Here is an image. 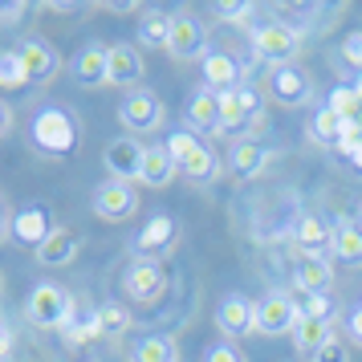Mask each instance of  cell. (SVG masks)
Returning a JSON list of instances; mask_svg holds the SVG:
<instances>
[{
  "mask_svg": "<svg viewBox=\"0 0 362 362\" xmlns=\"http://www.w3.org/2000/svg\"><path fill=\"white\" fill-rule=\"evenodd\" d=\"M74 82L86 86V90H98V86H110V66H106V45H86L78 57H74Z\"/></svg>",
  "mask_w": 362,
  "mask_h": 362,
  "instance_id": "d6986e66",
  "label": "cell"
},
{
  "mask_svg": "<svg viewBox=\"0 0 362 362\" xmlns=\"http://www.w3.org/2000/svg\"><path fill=\"white\" fill-rule=\"evenodd\" d=\"M8 131H13V106H8V102H0V139H4Z\"/></svg>",
  "mask_w": 362,
  "mask_h": 362,
  "instance_id": "ab89813d",
  "label": "cell"
},
{
  "mask_svg": "<svg viewBox=\"0 0 362 362\" xmlns=\"http://www.w3.org/2000/svg\"><path fill=\"white\" fill-rule=\"evenodd\" d=\"M216 102H220V134H240L245 127H264V110L252 86L240 82L236 90L216 94Z\"/></svg>",
  "mask_w": 362,
  "mask_h": 362,
  "instance_id": "5b68a950",
  "label": "cell"
},
{
  "mask_svg": "<svg viewBox=\"0 0 362 362\" xmlns=\"http://www.w3.org/2000/svg\"><path fill=\"white\" fill-rule=\"evenodd\" d=\"M167 53L175 57V62H204L208 57V33H204V25L196 17H180L171 21V41H167Z\"/></svg>",
  "mask_w": 362,
  "mask_h": 362,
  "instance_id": "8fae6325",
  "label": "cell"
},
{
  "mask_svg": "<svg viewBox=\"0 0 362 362\" xmlns=\"http://www.w3.org/2000/svg\"><path fill=\"white\" fill-rule=\"evenodd\" d=\"M269 94L281 106H305L313 98V78L301 66H277L269 74Z\"/></svg>",
  "mask_w": 362,
  "mask_h": 362,
  "instance_id": "5bb4252c",
  "label": "cell"
},
{
  "mask_svg": "<svg viewBox=\"0 0 362 362\" xmlns=\"http://www.w3.org/2000/svg\"><path fill=\"white\" fill-rule=\"evenodd\" d=\"M228 163H232V175L252 180V175H261L264 163H269V147H264V143H257V139H236Z\"/></svg>",
  "mask_w": 362,
  "mask_h": 362,
  "instance_id": "cb8c5ba5",
  "label": "cell"
},
{
  "mask_svg": "<svg viewBox=\"0 0 362 362\" xmlns=\"http://www.w3.org/2000/svg\"><path fill=\"white\" fill-rule=\"evenodd\" d=\"M329 252H334L342 264H354V269H358V264H362V228H358V224H342V228L334 232Z\"/></svg>",
  "mask_w": 362,
  "mask_h": 362,
  "instance_id": "f1b7e54d",
  "label": "cell"
},
{
  "mask_svg": "<svg viewBox=\"0 0 362 362\" xmlns=\"http://www.w3.org/2000/svg\"><path fill=\"white\" fill-rule=\"evenodd\" d=\"M127 329H131L127 305H118V301L98 305V338H118V334H127Z\"/></svg>",
  "mask_w": 362,
  "mask_h": 362,
  "instance_id": "4dcf8cb0",
  "label": "cell"
},
{
  "mask_svg": "<svg viewBox=\"0 0 362 362\" xmlns=\"http://www.w3.org/2000/svg\"><path fill=\"white\" fill-rule=\"evenodd\" d=\"M289 362H293V358H289Z\"/></svg>",
  "mask_w": 362,
  "mask_h": 362,
  "instance_id": "bcb514c9",
  "label": "cell"
},
{
  "mask_svg": "<svg viewBox=\"0 0 362 362\" xmlns=\"http://www.w3.org/2000/svg\"><path fill=\"white\" fill-rule=\"evenodd\" d=\"M53 232V220L49 212L41 208V204H29V208H21L13 216V224H8V236H13V245H29V248H41L49 240Z\"/></svg>",
  "mask_w": 362,
  "mask_h": 362,
  "instance_id": "e0dca14e",
  "label": "cell"
},
{
  "mask_svg": "<svg viewBox=\"0 0 362 362\" xmlns=\"http://www.w3.org/2000/svg\"><path fill=\"white\" fill-rule=\"evenodd\" d=\"M17 53H21V62H25V74H29V82H37V86H45L62 69V53L53 49L45 37H25L17 45Z\"/></svg>",
  "mask_w": 362,
  "mask_h": 362,
  "instance_id": "9a60e30c",
  "label": "cell"
},
{
  "mask_svg": "<svg viewBox=\"0 0 362 362\" xmlns=\"http://www.w3.org/2000/svg\"><path fill=\"white\" fill-rule=\"evenodd\" d=\"M66 338L69 342H90V338H98V310H82V305H74L66 322Z\"/></svg>",
  "mask_w": 362,
  "mask_h": 362,
  "instance_id": "1f68e13d",
  "label": "cell"
},
{
  "mask_svg": "<svg viewBox=\"0 0 362 362\" xmlns=\"http://www.w3.org/2000/svg\"><path fill=\"white\" fill-rule=\"evenodd\" d=\"M171 13H143L139 21V45H147V49H167V41H171Z\"/></svg>",
  "mask_w": 362,
  "mask_h": 362,
  "instance_id": "83f0119b",
  "label": "cell"
},
{
  "mask_svg": "<svg viewBox=\"0 0 362 362\" xmlns=\"http://www.w3.org/2000/svg\"><path fill=\"white\" fill-rule=\"evenodd\" d=\"M301 53V33L289 29L285 21H269L252 33V57L264 66H293V57Z\"/></svg>",
  "mask_w": 362,
  "mask_h": 362,
  "instance_id": "277c9868",
  "label": "cell"
},
{
  "mask_svg": "<svg viewBox=\"0 0 362 362\" xmlns=\"http://www.w3.org/2000/svg\"><path fill=\"white\" fill-rule=\"evenodd\" d=\"M301 317H322V322H334V301L326 293H310L305 305H301Z\"/></svg>",
  "mask_w": 362,
  "mask_h": 362,
  "instance_id": "e575fe53",
  "label": "cell"
},
{
  "mask_svg": "<svg viewBox=\"0 0 362 362\" xmlns=\"http://www.w3.org/2000/svg\"><path fill=\"white\" fill-rule=\"evenodd\" d=\"M29 82L25 74V62H21L17 49H0V90H21Z\"/></svg>",
  "mask_w": 362,
  "mask_h": 362,
  "instance_id": "d6a6232c",
  "label": "cell"
},
{
  "mask_svg": "<svg viewBox=\"0 0 362 362\" xmlns=\"http://www.w3.org/2000/svg\"><path fill=\"white\" fill-rule=\"evenodd\" d=\"M204 82L212 94H224V90H236L240 86V66H236V57L224 49H216L204 57Z\"/></svg>",
  "mask_w": 362,
  "mask_h": 362,
  "instance_id": "7402d4cb",
  "label": "cell"
},
{
  "mask_svg": "<svg viewBox=\"0 0 362 362\" xmlns=\"http://www.w3.org/2000/svg\"><path fill=\"white\" fill-rule=\"evenodd\" d=\"M0 285H4V277H0Z\"/></svg>",
  "mask_w": 362,
  "mask_h": 362,
  "instance_id": "f6af8a7d",
  "label": "cell"
},
{
  "mask_svg": "<svg viewBox=\"0 0 362 362\" xmlns=\"http://www.w3.org/2000/svg\"><path fill=\"white\" fill-rule=\"evenodd\" d=\"M8 346H13V342H8V334L0 329V362H4V354H8Z\"/></svg>",
  "mask_w": 362,
  "mask_h": 362,
  "instance_id": "b9f144b4",
  "label": "cell"
},
{
  "mask_svg": "<svg viewBox=\"0 0 362 362\" xmlns=\"http://www.w3.org/2000/svg\"><path fill=\"white\" fill-rule=\"evenodd\" d=\"M175 240H180V220L175 216H151L147 224L139 228V236H134V261H163L167 252L175 248Z\"/></svg>",
  "mask_w": 362,
  "mask_h": 362,
  "instance_id": "8992f818",
  "label": "cell"
},
{
  "mask_svg": "<svg viewBox=\"0 0 362 362\" xmlns=\"http://www.w3.org/2000/svg\"><path fill=\"white\" fill-rule=\"evenodd\" d=\"M342 57H346V66H354L362 74V33H350L342 41Z\"/></svg>",
  "mask_w": 362,
  "mask_h": 362,
  "instance_id": "74e56055",
  "label": "cell"
},
{
  "mask_svg": "<svg viewBox=\"0 0 362 362\" xmlns=\"http://www.w3.org/2000/svg\"><path fill=\"white\" fill-rule=\"evenodd\" d=\"M297 289H305V293H326L329 285H334V269H329V257H301L297 261Z\"/></svg>",
  "mask_w": 362,
  "mask_h": 362,
  "instance_id": "d4e9b609",
  "label": "cell"
},
{
  "mask_svg": "<svg viewBox=\"0 0 362 362\" xmlns=\"http://www.w3.org/2000/svg\"><path fill=\"white\" fill-rule=\"evenodd\" d=\"M139 212V192L134 183H122V180H106L94 192V216L106 220V224H122Z\"/></svg>",
  "mask_w": 362,
  "mask_h": 362,
  "instance_id": "9c48e42d",
  "label": "cell"
},
{
  "mask_svg": "<svg viewBox=\"0 0 362 362\" xmlns=\"http://www.w3.org/2000/svg\"><path fill=\"white\" fill-rule=\"evenodd\" d=\"M354 94H358V98H362V74H358V82H354Z\"/></svg>",
  "mask_w": 362,
  "mask_h": 362,
  "instance_id": "ee69618b",
  "label": "cell"
},
{
  "mask_svg": "<svg viewBox=\"0 0 362 362\" xmlns=\"http://www.w3.org/2000/svg\"><path fill=\"white\" fill-rule=\"evenodd\" d=\"M118 122L127 127L131 134H151L163 127V102L159 94H151V90H131L122 106H118Z\"/></svg>",
  "mask_w": 362,
  "mask_h": 362,
  "instance_id": "52a82bcc",
  "label": "cell"
},
{
  "mask_svg": "<svg viewBox=\"0 0 362 362\" xmlns=\"http://www.w3.org/2000/svg\"><path fill=\"white\" fill-rule=\"evenodd\" d=\"M69 313H74V297L53 281L33 285V293L25 297V322L37 329H66Z\"/></svg>",
  "mask_w": 362,
  "mask_h": 362,
  "instance_id": "7a4b0ae2",
  "label": "cell"
},
{
  "mask_svg": "<svg viewBox=\"0 0 362 362\" xmlns=\"http://www.w3.org/2000/svg\"><path fill=\"white\" fill-rule=\"evenodd\" d=\"M329 338H334V326H329V322H322V317H297L293 346L301 350V354H313V350L326 346Z\"/></svg>",
  "mask_w": 362,
  "mask_h": 362,
  "instance_id": "484cf974",
  "label": "cell"
},
{
  "mask_svg": "<svg viewBox=\"0 0 362 362\" xmlns=\"http://www.w3.org/2000/svg\"><path fill=\"white\" fill-rule=\"evenodd\" d=\"M342 118L334 115L329 106H322V110H313V118H310V134L317 139V143H329V147H338L342 143Z\"/></svg>",
  "mask_w": 362,
  "mask_h": 362,
  "instance_id": "f546056e",
  "label": "cell"
},
{
  "mask_svg": "<svg viewBox=\"0 0 362 362\" xmlns=\"http://www.w3.org/2000/svg\"><path fill=\"white\" fill-rule=\"evenodd\" d=\"M293 245L301 248V257H326L329 245H334V232L317 220V216H301L293 232Z\"/></svg>",
  "mask_w": 362,
  "mask_h": 362,
  "instance_id": "603a6c76",
  "label": "cell"
},
{
  "mask_svg": "<svg viewBox=\"0 0 362 362\" xmlns=\"http://www.w3.org/2000/svg\"><path fill=\"white\" fill-rule=\"evenodd\" d=\"M350 338H354V342L362 346V305L354 313H350Z\"/></svg>",
  "mask_w": 362,
  "mask_h": 362,
  "instance_id": "60d3db41",
  "label": "cell"
},
{
  "mask_svg": "<svg viewBox=\"0 0 362 362\" xmlns=\"http://www.w3.org/2000/svg\"><path fill=\"white\" fill-rule=\"evenodd\" d=\"M326 106H329L338 118H342V122H350V118H362V98L354 94V86H338V90L329 94Z\"/></svg>",
  "mask_w": 362,
  "mask_h": 362,
  "instance_id": "836d02e7",
  "label": "cell"
},
{
  "mask_svg": "<svg viewBox=\"0 0 362 362\" xmlns=\"http://www.w3.org/2000/svg\"><path fill=\"white\" fill-rule=\"evenodd\" d=\"M187 131L192 134H220V102L212 90H196L187 102Z\"/></svg>",
  "mask_w": 362,
  "mask_h": 362,
  "instance_id": "44dd1931",
  "label": "cell"
},
{
  "mask_svg": "<svg viewBox=\"0 0 362 362\" xmlns=\"http://www.w3.org/2000/svg\"><path fill=\"white\" fill-rule=\"evenodd\" d=\"M350 163H354V167H362V139H358V151L350 155Z\"/></svg>",
  "mask_w": 362,
  "mask_h": 362,
  "instance_id": "7bdbcfd3",
  "label": "cell"
},
{
  "mask_svg": "<svg viewBox=\"0 0 362 362\" xmlns=\"http://www.w3.org/2000/svg\"><path fill=\"white\" fill-rule=\"evenodd\" d=\"M122 289H127V297H131L134 305H155V301H163V293H167L163 261H131L127 277H122Z\"/></svg>",
  "mask_w": 362,
  "mask_h": 362,
  "instance_id": "ba28073f",
  "label": "cell"
},
{
  "mask_svg": "<svg viewBox=\"0 0 362 362\" xmlns=\"http://www.w3.org/2000/svg\"><path fill=\"white\" fill-rule=\"evenodd\" d=\"M78 248H82V236L74 228H53L49 240L41 248H33L37 252V264H45V269H62V264H69L74 257H78Z\"/></svg>",
  "mask_w": 362,
  "mask_h": 362,
  "instance_id": "ffe728a7",
  "label": "cell"
},
{
  "mask_svg": "<svg viewBox=\"0 0 362 362\" xmlns=\"http://www.w3.org/2000/svg\"><path fill=\"white\" fill-rule=\"evenodd\" d=\"M131 362H180L175 338H167V334L139 338V342H134V350H131Z\"/></svg>",
  "mask_w": 362,
  "mask_h": 362,
  "instance_id": "4316f807",
  "label": "cell"
},
{
  "mask_svg": "<svg viewBox=\"0 0 362 362\" xmlns=\"http://www.w3.org/2000/svg\"><path fill=\"white\" fill-rule=\"evenodd\" d=\"M143 143H134L131 134H122L115 143H106L102 151V167L110 171V180H122V183H139V167H143Z\"/></svg>",
  "mask_w": 362,
  "mask_h": 362,
  "instance_id": "4fadbf2b",
  "label": "cell"
},
{
  "mask_svg": "<svg viewBox=\"0 0 362 362\" xmlns=\"http://www.w3.org/2000/svg\"><path fill=\"white\" fill-rule=\"evenodd\" d=\"M216 13H220V21H245L252 13V4H220Z\"/></svg>",
  "mask_w": 362,
  "mask_h": 362,
  "instance_id": "f35d334b",
  "label": "cell"
},
{
  "mask_svg": "<svg viewBox=\"0 0 362 362\" xmlns=\"http://www.w3.org/2000/svg\"><path fill=\"white\" fill-rule=\"evenodd\" d=\"M29 143L45 159H66L82 143V127H78L74 110H66V106H41L29 122Z\"/></svg>",
  "mask_w": 362,
  "mask_h": 362,
  "instance_id": "6da1fadb",
  "label": "cell"
},
{
  "mask_svg": "<svg viewBox=\"0 0 362 362\" xmlns=\"http://www.w3.org/2000/svg\"><path fill=\"white\" fill-rule=\"evenodd\" d=\"M167 151H171V159L180 167V175H187L192 183H212L220 163H216V151L208 143H199L192 131H175L167 139Z\"/></svg>",
  "mask_w": 362,
  "mask_h": 362,
  "instance_id": "3957f363",
  "label": "cell"
},
{
  "mask_svg": "<svg viewBox=\"0 0 362 362\" xmlns=\"http://www.w3.org/2000/svg\"><path fill=\"white\" fill-rule=\"evenodd\" d=\"M180 175V167H175V159H171V151H167V143H151L147 151H143V167H139V183L143 187H167V183Z\"/></svg>",
  "mask_w": 362,
  "mask_h": 362,
  "instance_id": "ac0fdd59",
  "label": "cell"
},
{
  "mask_svg": "<svg viewBox=\"0 0 362 362\" xmlns=\"http://www.w3.org/2000/svg\"><path fill=\"white\" fill-rule=\"evenodd\" d=\"M252 317H257V301H248L245 293H228L216 305V329H220L228 342L252 334Z\"/></svg>",
  "mask_w": 362,
  "mask_h": 362,
  "instance_id": "2e32d148",
  "label": "cell"
},
{
  "mask_svg": "<svg viewBox=\"0 0 362 362\" xmlns=\"http://www.w3.org/2000/svg\"><path fill=\"white\" fill-rule=\"evenodd\" d=\"M204 362H245V354H240L236 342H216L204 350Z\"/></svg>",
  "mask_w": 362,
  "mask_h": 362,
  "instance_id": "8d00e7d4",
  "label": "cell"
},
{
  "mask_svg": "<svg viewBox=\"0 0 362 362\" xmlns=\"http://www.w3.org/2000/svg\"><path fill=\"white\" fill-rule=\"evenodd\" d=\"M106 66H110V86H118V90H143V74H147V66H143V53L134 49V45H127V41H115V45H106Z\"/></svg>",
  "mask_w": 362,
  "mask_h": 362,
  "instance_id": "7c38bea8",
  "label": "cell"
},
{
  "mask_svg": "<svg viewBox=\"0 0 362 362\" xmlns=\"http://www.w3.org/2000/svg\"><path fill=\"white\" fill-rule=\"evenodd\" d=\"M310 358L313 362H350V346L338 342V338H329L326 346H317V350H313Z\"/></svg>",
  "mask_w": 362,
  "mask_h": 362,
  "instance_id": "d590c367",
  "label": "cell"
},
{
  "mask_svg": "<svg viewBox=\"0 0 362 362\" xmlns=\"http://www.w3.org/2000/svg\"><path fill=\"white\" fill-rule=\"evenodd\" d=\"M297 317H301V310H297L293 301L285 293H269L257 301V317H252V329L257 334H264V338H281V334H293Z\"/></svg>",
  "mask_w": 362,
  "mask_h": 362,
  "instance_id": "30bf717a",
  "label": "cell"
}]
</instances>
